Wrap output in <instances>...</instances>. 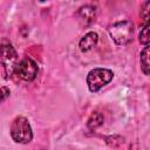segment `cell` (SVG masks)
I'll return each mask as SVG.
<instances>
[{"label":"cell","mask_w":150,"mask_h":150,"mask_svg":"<svg viewBox=\"0 0 150 150\" xmlns=\"http://www.w3.org/2000/svg\"><path fill=\"white\" fill-rule=\"evenodd\" d=\"M114 77V73L107 68H94L87 75V84L91 93L98 91Z\"/></svg>","instance_id":"277c9868"},{"label":"cell","mask_w":150,"mask_h":150,"mask_svg":"<svg viewBox=\"0 0 150 150\" xmlns=\"http://www.w3.org/2000/svg\"><path fill=\"white\" fill-rule=\"evenodd\" d=\"M11 136L14 142L27 144L33 139V130L28 120L23 116H18L13 120L9 129Z\"/></svg>","instance_id":"6da1fadb"},{"label":"cell","mask_w":150,"mask_h":150,"mask_svg":"<svg viewBox=\"0 0 150 150\" xmlns=\"http://www.w3.org/2000/svg\"><path fill=\"white\" fill-rule=\"evenodd\" d=\"M98 41V35L97 33L95 32H88L87 34H84V36L80 40L79 42V47H80V50L86 53L88 50H90L91 48H94L96 46Z\"/></svg>","instance_id":"52a82bcc"},{"label":"cell","mask_w":150,"mask_h":150,"mask_svg":"<svg viewBox=\"0 0 150 150\" xmlns=\"http://www.w3.org/2000/svg\"><path fill=\"white\" fill-rule=\"evenodd\" d=\"M141 16L145 23H149V0H146L143 6H142V11H141Z\"/></svg>","instance_id":"7c38bea8"},{"label":"cell","mask_w":150,"mask_h":150,"mask_svg":"<svg viewBox=\"0 0 150 150\" xmlns=\"http://www.w3.org/2000/svg\"><path fill=\"white\" fill-rule=\"evenodd\" d=\"M108 30L115 43L120 46H124L129 43L134 36V25L129 20L115 22L108 28Z\"/></svg>","instance_id":"7a4b0ae2"},{"label":"cell","mask_w":150,"mask_h":150,"mask_svg":"<svg viewBox=\"0 0 150 150\" xmlns=\"http://www.w3.org/2000/svg\"><path fill=\"white\" fill-rule=\"evenodd\" d=\"M149 23H145L142 26L141 28V32H139V42L142 45H149Z\"/></svg>","instance_id":"30bf717a"},{"label":"cell","mask_w":150,"mask_h":150,"mask_svg":"<svg viewBox=\"0 0 150 150\" xmlns=\"http://www.w3.org/2000/svg\"><path fill=\"white\" fill-rule=\"evenodd\" d=\"M39 1H40V2H43V1H46V0H39Z\"/></svg>","instance_id":"5bb4252c"},{"label":"cell","mask_w":150,"mask_h":150,"mask_svg":"<svg viewBox=\"0 0 150 150\" xmlns=\"http://www.w3.org/2000/svg\"><path fill=\"white\" fill-rule=\"evenodd\" d=\"M38 70H39V67L36 64V62L34 60H32L30 57L26 56L18 62L14 74H16L21 80L30 82L36 77Z\"/></svg>","instance_id":"5b68a950"},{"label":"cell","mask_w":150,"mask_h":150,"mask_svg":"<svg viewBox=\"0 0 150 150\" xmlns=\"http://www.w3.org/2000/svg\"><path fill=\"white\" fill-rule=\"evenodd\" d=\"M103 122H104L103 115H102L100 111H94V112L89 116V118H88V121H87V127H88L89 130H95V129H97L98 127H101V125L103 124Z\"/></svg>","instance_id":"9c48e42d"},{"label":"cell","mask_w":150,"mask_h":150,"mask_svg":"<svg viewBox=\"0 0 150 150\" xmlns=\"http://www.w3.org/2000/svg\"><path fill=\"white\" fill-rule=\"evenodd\" d=\"M105 142L108 143V145L116 148V146H118L120 144H122V143H123V137H121V136H118V135L109 136V137H107V138H105Z\"/></svg>","instance_id":"8fae6325"},{"label":"cell","mask_w":150,"mask_h":150,"mask_svg":"<svg viewBox=\"0 0 150 150\" xmlns=\"http://www.w3.org/2000/svg\"><path fill=\"white\" fill-rule=\"evenodd\" d=\"M0 61L4 67L6 79L11 77L15 71V67L19 62V56L12 43L8 41H2L0 45Z\"/></svg>","instance_id":"3957f363"},{"label":"cell","mask_w":150,"mask_h":150,"mask_svg":"<svg viewBox=\"0 0 150 150\" xmlns=\"http://www.w3.org/2000/svg\"><path fill=\"white\" fill-rule=\"evenodd\" d=\"M149 52H150V47L149 45H145L143 50L141 52V69L144 73V75H149L150 74V61H149Z\"/></svg>","instance_id":"ba28073f"},{"label":"cell","mask_w":150,"mask_h":150,"mask_svg":"<svg viewBox=\"0 0 150 150\" xmlns=\"http://www.w3.org/2000/svg\"><path fill=\"white\" fill-rule=\"evenodd\" d=\"M76 15H77L81 25L89 26L91 22H94L95 18H96V9L91 5H84L77 11Z\"/></svg>","instance_id":"8992f818"},{"label":"cell","mask_w":150,"mask_h":150,"mask_svg":"<svg viewBox=\"0 0 150 150\" xmlns=\"http://www.w3.org/2000/svg\"><path fill=\"white\" fill-rule=\"evenodd\" d=\"M9 94H11V91L7 87H1L0 88V103L6 101L9 97Z\"/></svg>","instance_id":"4fadbf2b"}]
</instances>
